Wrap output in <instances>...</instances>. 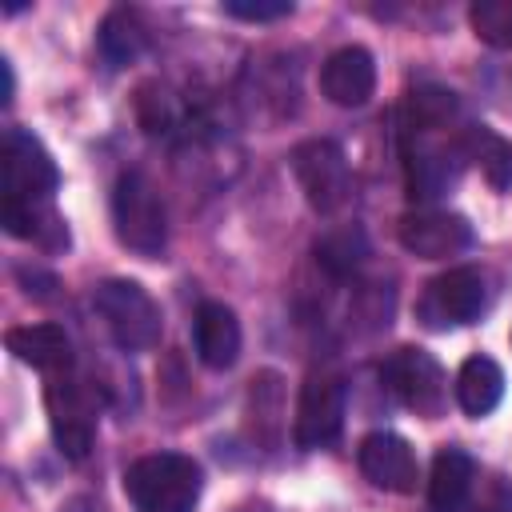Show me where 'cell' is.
<instances>
[{
  "instance_id": "cell-18",
  "label": "cell",
  "mask_w": 512,
  "mask_h": 512,
  "mask_svg": "<svg viewBox=\"0 0 512 512\" xmlns=\"http://www.w3.org/2000/svg\"><path fill=\"white\" fill-rule=\"evenodd\" d=\"M504 396V372L488 356H468L456 372V400L468 416H488Z\"/></svg>"
},
{
  "instance_id": "cell-8",
  "label": "cell",
  "mask_w": 512,
  "mask_h": 512,
  "mask_svg": "<svg viewBox=\"0 0 512 512\" xmlns=\"http://www.w3.org/2000/svg\"><path fill=\"white\" fill-rule=\"evenodd\" d=\"M344 380L332 372H312L300 384V400H296V420H292V436L300 448H328L340 428H344Z\"/></svg>"
},
{
  "instance_id": "cell-22",
  "label": "cell",
  "mask_w": 512,
  "mask_h": 512,
  "mask_svg": "<svg viewBox=\"0 0 512 512\" xmlns=\"http://www.w3.org/2000/svg\"><path fill=\"white\" fill-rule=\"evenodd\" d=\"M96 44H100L104 60L120 68V64H132V60L144 52V44H148V28H144V20H140L136 8H112V12L100 20Z\"/></svg>"
},
{
  "instance_id": "cell-14",
  "label": "cell",
  "mask_w": 512,
  "mask_h": 512,
  "mask_svg": "<svg viewBox=\"0 0 512 512\" xmlns=\"http://www.w3.org/2000/svg\"><path fill=\"white\" fill-rule=\"evenodd\" d=\"M8 352L48 376H64L72 368V340L60 324H24V328H8L4 332Z\"/></svg>"
},
{
  "instance_id": "cell-30",
  "label": "cell",
  "mask_w": 512,
  "mask_h": 512,
  "mask_svg": "<svg viewBox=\"0 0 512 512\" xmlns=\"http://www.w3.org/2000/svg\"><path fill=\"white\" fill-rule=\"evenodd\" d=\"M60 512H76V504H68V508H60Z\"/></svg>"
},
{
  "instance_id": "cell-16",
  "label": "cell",
  "mask_w": 512,
  "mask_h": 512,
  "mask_svg": "<svg viewBox=\"0 0 512 512\" xmlns=\"http://www.w3.org/2000/svg\"><path fill=\"white\" fill-rule=\"evenodd\" d=\"M404 168H408V196L412 200H436L456 184V176L464 168V156H460V144H452V148H408Z\"/></svg>"
},
{
  "instance_id": "cell-21",
  "label": "cell",
  "mask_w": 512,
  "mask_h": 512,
  "mask_svg": "<svg viewBox=\"0 0 512 512\" xmlns=\"http://www.w3.org/2000/svg\"><path fill=\"white\" fill-rule=\"evenodd\" d=\"M456 144H460L464 164L472 160V164L488 176L492 188H508V184H512V144H508L504 136H496V132L484 128V124H472Z\"/></svg>"
},
{
  "instance_id": "cell-28",
  "label": "cell",
  "mask_w": 512,
  "mask_h": 512,
  "mask_svg": "<svg viewBox=\"0 0 512 512\" xmlns=\"http://www.w3.org/2000/svg\"><path fill=\"white\" fill-rule=\"evenodd\" d=\"M16 276H20V284H24L28 296H36V300H52L56 276H48V272H40V268H16Z\"/></svg>"
},
{
  "instance_id": "cell-11",
  "label": "cell",
  "mask_w": 512,
  "mask_h": 512,
  "mask_svg": "<svg viewBox=\"0 0 512 512\" xmlns=\"http://www.w3.org/2000/svg\"><path fill=\"white\" fill-rule=\"evenodd\" d=\"M356 460H360V472L368 476V484H376L384 492H412L416 488V476H420L416 452L396 432H372V436H364Z\"/></svg>"
},
{
  "instance_id": "cell-5",
  "label": "cell",
  "mask_w": 512,
  "mask_h": 512,
  "mask_svg": "<svg viewBox=\"0 0 512 512\" xmlns=\"http://www.w3.org/2000/svg\"><path fill=\"white\" fill-rule=\"evenodd\" d=\"M44 408H48V428H52L56 448L68 460H84L92 452L96 420H100L96 416L100 412L96 392L72 376H52L44 388Z\"/></svg>"
},
{
  "instance_id": "cell-6",
  "label": "cell",
  "mask_w": 512,
  "mask_h": 512,
  "mask_svg": "<svg viewBox=\"0 0 512 512\" xmlns=\"http://www.w3.org/2000/svg\"><path fill=\"white\" fill-rule=\"evenodd\" d=\"M380 376H384V384L392 388V396L408 412H416L424 420L444 416V408H448V376L436 364V356H428L424 348H400V352H392L388 364L380 368Z\"/></svg>"
},
{
  "instance_id": "cell-26",
  "label": "cell",
  "mask_w": 512,
  "mask_h": 512,
  "mask_svg": "<svg viewBox=\"0 0 512 512\" xmlns=\"http://www.w3.org/2000/svg\"><path fill=\"white\" fill-rule=\"evenodd\" d=\"M508 508H512V484L504 476H476L468 512H508Z\"/></svg>"
},
{
  "instance_id": "cell-7",
  "label": "cell",
  "mask_w": 512,
  "mask_h": 512,
  "mask_svg": "<svg viewBox=\"0 0 512 512\" xmlns=\"http://www.w3.org/2000/svg\"><path fill=\"white\" fill-rule=\"evenodd\" d=\"M0 168H4V200H24V204L48 200V196L56 192V184H60L56 160H52L48 148H44L32 132H24V128H8Z\"/></svg>"
},
{
  "instance_id": "cell-9",
  "label": "cell",
  "mask_w": 512,
  "mask_h": 512,
  "mask_svg": "<svg viewBox=\"0 0 512 512\" xmlns=\"http://www.w3.org/2000/svg\"><path fill=\"white\" fill-rule=\"evenodd\" d=\"M396 236H400L404 252H412L420 260H448V256H460L472 248V224L448 208L404 212Z\"/></svg>"
},
{
  "instance_id": "cell-10",
  "label": "cell",
  "mask_w": 512,
  "mask_h": 512,
  "mask_svg": "<svg viewBox=\"0 0 512 512\" xmlns=\"http://www.w3.org/2000/svg\"><path fill=\"white\" fill-rule=\"evenodd\" d=\"M484 304H488V288H484L480 268L460 264V268H448L444 276H436L428 284L420 312L432 328H444V324H472L484 312Z\"/></svg>"
},
{
  "instance_id": "cell-1",
  "label": "cell",
  "mask_w": 512,
  "mask_h": 512,
  "mask_svg": "<svg viewBox=\"0 0 512 512\" xmlns=\"http://www.w3.org/2000/svg\"><path fill=\"white\" fill-rule=\"evenodd\" d=\"M200 488L204 472L184 452H152L124 472V492L136 512H192Z\"/></svg>"
},
{
  "instance_id": "cell-17",
  "label": "cell",
  "mask_w": 512,
  "mask_h": 512,
  "mask_svg": "<svg viewBox=\"0 0 512 512\" xmlns=\"http://www.w3.org/2000/svg\"><path fill=\"white\" fill-rule=\"evenodd\" d=\"M0 220H4V232L16 236V240H32L36 248L44 252H60L68 248V224L56 216V208L48 200H4L0 208Z\"/></svg>"
},
{
  "instance_id": "cell-13",
  "label": "cell",
  "mask_w": 512,
  "mask_h": 512,
  "mask_svg": "<svg viewBox=\"0 0 512 512\" xmlns=\"http://www.w3.org/2000/svg\"><path fill=\"white\" fill-rule=\"evenodd\" d=\"M192 340H196V360L212 372H224L240 356V320L228 304L204 300L192 320Z\"/></svg>"
},
{
  "instance_id": "cell-15",
  "label": "cell",
  "mask_w": 512,
  "mask_h": 512,
  "mask_svg": "<svg viewBox=\"0 0 512 512\" xmlns=\"http://www.w3.org/2000/svg\"><path fill=\"white\" fill-rule=\"evenodd\" d=\"M476 460L460 448H440L428 476V504L432 512H468L476 492Z\"/></svg>"
},
{
  "instance_id": "cell-25",
  "label": "cell",
  "mask_w": 512,
  "mask_h": 512,
  "mask_svg": "<svg viewBox=\"0 0 512 512\" xmlns=\"http://www.w3.org/2000/svg\"><path fill=\"white\" fill-rule=\"evenodd\" d=\"M136 116H140V128L144 132H164L168 120H172V100L160 84H140L136 88Z\"/></svg>"
},
{
  "instance_id": "cell-23",
  "label": "cell",
  "mask_w": 512,
  "mask_h": 512,
  "mask_svg": "<svg viewBox=\"0 0 512 512\" xmlns=\"http://www.w3.org/2000/svg\"><path fill=\"white\" fill-rule=\"evenodd\" d=\"M364 256H368V236H364V228H356V224L332 228L328 236L316 240V260H320V264L328 268V276H336V280L352 276V272L364 264Z\"/></svg>"
},
{
  "instance_id": "cell-2",
  "label": "cell",
  "mask_w": 512,
  "mask_h": 512,
  "mask_svg": "<svg viewBox=\"0 0 512 512\" xmlns=\"http://www.w3.org/2000/svg\"><path fill=\"white\" fill-rule=\"evenodd\" d=\"M92 304H96V312L104 316L112 340L124 352H148V348L160 344V336H164L160 304L136 280H104V284H96Z\"/></svg>"
},
{
  "instance_id": "cell-29",
  "label": "cell",
  "mask_w": 512,
  "mask_h": 512,
  "mask_svg": "<svg viewBox=\"0 0 512 512\" xmlns=\"http://www.w3.org/2000/svg\"><path fill=\"white\" fill-rule=\"evenodd\" d=\"M0 72H4V104H8V100H12V88H16V80H12V64L0 60Z\"/></svg>"
},
{
  "instance_id": "cell-12",
  "label": "cell",
  "mask_w": 512,
  "mask_h": 512,
  "mask_svg": "<svg viewBox=\"0 0 512 512\" xmlns=\"http://www.w3.org/2000/svg\"><path fill=\"white\" fill-rule=\"evenodd\" d=\"M320 92L340 108H360L376 92V60L360 44L336 48L320 68Z\"/></svg>"
},
{
  "instance_id": "cell-3",
  "label": "cell",
  "mask_w": 512,
  "mask_h": 512,
  "mask_svg": "<svg viewBox=\"0 0 512 512\" xmlns=\"http://www.w3.org/2000/svg\"><path fill=\"white\" fill-rule=\"evenodd\" d=\"M112 228L124 248L136 256H160L168 240L164 204L144 172H124L112 188Z\"/></svg>"
},
{
  "instance_id": "cell-4",
  "label": "cell",
  "mask_w": 512,
  "mask_h": 512,
  "mask_svg": "<svg viewBox=\"0 0 512 512\" xmlns=\"http://www.w3.org/2000/svg\"><path fill=\"white\" fill-rule=\"evenodd\" d=\"M292 176L304 192V200L320 212V216H332L348 204L352 196V172H348V156L336 140H304L292 148Z\"/></svg>"
},
{
  "instance_id": "cell-24",
  "label": "cell",
  "mask_w": 512,
  "mask_h": 512,
  "mask_svg": "<svg viewBox=\"0 0 512 512\" xmlns=\"http://www.w3.org/2000/svg\"><path fill=\"white\" fill-rule=\"evenodd\" d=\"M468 24L488 48H512V0H476Z\"/></svg>"
},
{
  "instance_id": "cell-20",
  "label": "cell",
  "mask_w": 512,
  "mask_h": 512,
  "mask_svg": "<svg viewBox=\"0 0 512 512\" xmlns=\"http://www.w3.org/2000/svg\"><path fill=\"white\" fill-rule=\"evenodd\" d=\"M456 112H460V100L444 84H416L404 96V128L416 132V136L448 128L456 120Z\"/></svg>"
},
{
  "instance_id": "cell-19",
  "label": "cell",
  "mask_w": 512,
  "mask_h": 512,
  "mask_svg": "<svg viewBox=\"0 0 512 512\" xmlns=\"http://www.w3.org/2000/svg\"><path fill=\"white\" fill-rule=\"evenodd\" d=\"M248 424H252V436L264 440V444H276L280 440V428H284V384H280V372L264 368L248 380Z\"/></svg>"
},
{
  "instance_id": "cell-27",
  "label": "cell",
  "mask_w": 512,
  "mask_h": 512,
  "mask_svg": "<svg viewBox=\"0 0 512 512\" xmlns=\"http://www.w3.org/2000/svg\"><path fill=\"white\" fill-rule=\"evenodd\" d=\"M224 12L236 20H248V24H268V20L292 16V0H228Z\"/></svg>"
}]
</instances>
